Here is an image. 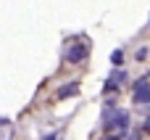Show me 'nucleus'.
<instances>
[{
  "label": "nucleus",
  "mask_w": 150,
  "mask_h": 140,
  "mask_svg": "<svg viewBox=\"0 0 150 140\" xmlns=\"http://www.w3.org/2000/svg\"><path fill=\"white\" fill-rule=\"evenodd\" d=\"M129 114L127 111H113L108 119H105V135L108 132H127V127H129Z\"/></svg>",
  "instance_id": "f257e3e1"
},
{
  "label": "nucleus",
  "mask_w": 150,
  "mask_h": 140,
  "mask_svg": "<svg viewBox=\"0 0 150 140\" xmlns=\"http://www.w3.org/2000/svg\"><path fill=\"white\" fill-rule=\"evenodd\" d=\"M87 50H90V42H74L69 50H66V61L69 64H82L87 58Z\"/></svg>",
  "instance_id": "f03ea898"
},
{
  "label": "nucleus",
  "mask_w": 150,
  "mask_h": 140,
  "mask_svg": "<svg viewBox=\"0 0 150 140\" xmlns=\"http://www.w3.org/2000/svg\"><path fill=\"white\" fill-rule=\"evenodd\" d=\"M134 103L137 106H148L150 103V85H142V87L134 90Z\"/></svg>",
  "instance_id": "7ed1b4c3"
},
{
  "label": "nucleus",
  "mask_w": 150,
  "mask_h": 140,
  "mask_svg": "<svg viewBox=\"0 0 150 140\" xmlns=\"http://www.w3.org/2000/svg\"><path fill=\"white\" fill-rule=\"evenodd\" d=\"M76 93H79V82H69L58 90V98H74Z\"/></svg>",
  "instance_id": "20e7f679"
},
{
  "label": "nucleus",
  "mask_w": 150,
  "mask_h": 140,
  "mask_svg": "<svg viewBox=\"0 0 150 140\" xmlns=\"http://www.w3.org/2000/svg\"><path fill=\"white\" fill-rule=\"evenodd\" d=\"M127 79V71H121V69H113L111 71V82H116V85H121Z\"/></svg>",
  "instance_id": "39448f33"
},
{
  "label": "nucleus",
  "mask_w": 150,
  "mask_h": 140,
  "mask_svg": "<svg viewBox=\"0 0 150 140\" xmlns=\"http://www.w3.org/2000/svg\"><path fill=\"white\" fill-rule=\"evenodd\" d=\"M103 90H105V93H116V90H119V85H116V82H111V79H108V82H105V85H103Z\"/></svg>",
  "instance_id": "423d86ee"
},
{
  "label": "nucleus",
  "mask_w": 150,
  "mask_h": 140,
  "mask_svg": "<svg viewBox=\"0 0 150 140\" xmlns=\"http://www.w3.org/2000/svg\"><path fill=\"white\" fill-rule=\"evenodd\" d=\"M134 58H137V61H145V58H148V48H140V50L134 53Z\"/></svg>",
  "instance_id": "0eeeda50"
},
{
  "label": "nucleus",
  "mask_w": 150,
  "mask_h": 140,
  "mask_svg": "<svg viewBox=\"0 0 150 140\" xmlns=\"http://www.w3.org/2000/svg\"><path fill=\"white\" fill-rule=\"evenodd\" d=\"M111 61H113V64H116V66H119V64H121V61H124V53H121V50H116V53H113V56H111Z\"/></svg>",
  "instance_id": "6e6552de"
},
{
  "label": "nucleus",
  "mask_w": 150,
  "mask_h": 140,
  "mask_svg": "<svg viewBox=\"0 0 150 140\" xmlns=\"http://www.w3.org/2000/svg\"><path fill=\"white\" fill-rule=\"evenodd\" d=\"M121 138H127V132H119V135H113V132H108V135H105V140H121Z\"/></svg>",
  "instance_id": "1a4fd4ad"
},
{
  "label": "nucleus",
  "mask_w": 150,
  "mask_h": 140,
  "mask_svg": "<svg viewBox=\"0 0 150 140\" xmlns=\"http://www.w3.org/2000/svg\"><path fill=\"white\" fill-rule=\"evenodd\" d=\"M42 140H58V135H55V132H50V135H45Z\"/></svg>",
  "instance_id": "9d476101"
},
{
  "label": "nucleus",
  "mask_w": 150,
  "mask_h": 140,
  "mask_svg": "<svg viewBox=\"0 0 150 140\" xmlns=\"http://www.w3.org/2000/svg\"><path fill=\"white\" fill-rule=\"evenodd\" d=\"M145 132H150V119H148V122H145Z\"/></svg>",
  "instance_id": "9b49d317"
}]
</instances>
